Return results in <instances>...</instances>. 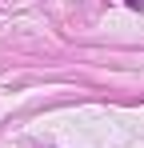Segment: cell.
I'll return each mask as SVG.
<instances>
[{"mask_svg": "<svg viewBox=\"0 0 144 148\" xmlns=\"http://www.w3.org/2000/svg\"><path fill=\"white\" fill-rule=\"evenodd\" d=\"M124 4H128V8H144V0H124Z\"/></svg>", "mask_w": 144, "mask_h": 148, "instance_id": "6da1fadb", "label": "cell"}]
</instances>
